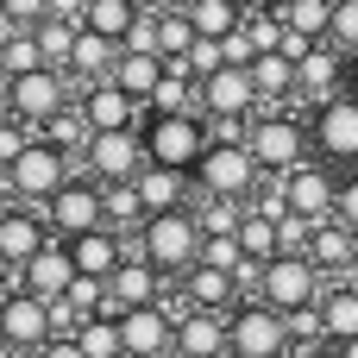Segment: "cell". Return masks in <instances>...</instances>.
<instances>
[{
	"label": "cell",
	"mask_w": 358,
	"mask_h": 358,
	"mask_svg": "<svg viewBox=\"0 0 358 358\" xmlns=\"http://www.w3.org/2000/svg\"><path fill=\"white\" fill-rule=\"evenodd\" d=\"M233 358H296V340H289V315H277L271 302H239L233 315Z\"/></svg>",
	"instance_id": "7"
},
{
	"label": "cell",
	"mask_w": 358,
	"mask_h": 358,
	"mask_svg": "<svg viewBox=\"0 0 358 358\" xmlns=\"http://www.w3.org/2000/svg\"><path fill=\"white\" fill-rule=\"evenodd\" d=\"M145 164H151V151H145V126H126V132H94V138H88L82 176H94L101 189H107V182H138Z\"/></svg>",
	"instance_id": "9"
},
{
	"label": "cell",
	"mask_w": 358,
	"mask_h": 358,
	"mask_svg": "<svg viewBox=\"0 0 358 358\" xmlns=\"http://www.w3.org/2000/svg\"><path fill=\"white\" fill-rule=\"evenodd\" d=\"M50 227H57V239H82V233H101L107 227V189L94 182V176H76L50 208Z\"/></svg>",
	"instance_id": "12"
},
{
	"label": "cell",
	"mask_w": 358,
	"mask_h": 358,
	"mask_svg": "<svg viewBox=\"0 0 358 358\" xmlns=\"http://www.w3.org/2000/svg\"><path fill=\"white\" fill-rule=\"evenodd\" d=\"M31 138H38V132H31L25 120H13V113H6V120H0V170H13V164L25 157V145H31Z\"/></svg>",
	"instance_id": "38"
},
{
	"label": "cell",
	"mask_w": 358,
	"mask_h": 358,
	"mask_svg": "<svg viewBox=\"0 0 358 358\" xmlns=\"http://www.w3.org/2000/svg\"><path fill=\"white\" fill-rule=\"evenodd\" d=\"M82 352L88 358H126V340H120V315H101V321H82Z\"/></svg>",
	"instance_id": "34"
},
{
	"label": "cell",
	"mask_w": 358,
	"mask_h": 358,
	"mask_svg": "<svg viewBox=\"0 0 358 358\" xmlns=\"http://www.w3.org/2000/svg\"><path fill=\"white\" fill-rule=\"evenodd\" d=\"M76 176H82V170H76V157H69V151H57L50 138H31V145H25V157L6 170V195H13V201H25V208H50Z\"/></svg>",
	"instance_id": "3"
},
{
	"label": "cell",
	"mask_w": 358,
	"mask_h": 358,
	"mask_svg": "<svg viewBox=\"0 0 358 358\" xmlns=\"http://www.w3.org/2000/svg\"><path fill=\"white\" fill-rule=\"evenodd\" d=\"M252 82H258V101H264V113H277V107H296V63H289L283 50L258 57V63H252Z\"/></svg>",
	"instance_id": "26"
},
{
	"label": "cell",
	"mask_w": 358,
	"mask_h": 358,
	"mask_svg": "<svg viewBox=\"0 0 358 358\" xmlns=\"http://www.w3.org/2000/svg\"><path fill=\"white\" fill-rule=\"evenodd\" d=\"M208 120L201 113H151L145 120V151H151V164L157 170H182V176H195V164L208 157Z\"/></svg>",
	"instance_id": "4"
},
{
	"label": "cell",
	"mask_w": 358,
	"mask_h": 358,
	"mask_svg": "<svg viewBox=\"0 0 358 358\" xmlns=\"http://www.w3.org/2000/svg\"><path fill=\"white\" fill-rule=\"evenodd\" d=\"M308 132H315V157H321V164H334V170H358V101H352V94L315 107Z\"/></svg>",
	"instance_id": "11"
},
{
	"label": "cell",
	"mask_w": 358,
	"mask_h": 358,
	"mask_svg": "<svg viewBox=\"0 0 358 358\" xmlns=\"http://www.w3.org/2000/svg\"><path fill=\"white\" fill-rule=\"evenodd\" d=\"M38 358H88V352H82V340H76V334H57V340H50Z\"/></svg>",
	"instance_id": "43"
},
{
	"label": "cell",
	"mask_w": 358,
	"mask_h": 358,
	"mask_svg": "<svg viewBox=\"0 0 358 358\" xmlns=\"http://www.w3.org/2000/svg\"><path fill=\"white\" fill-rule=\"evenodd\" d=\"M50 239H57L50 214H44V208H25V201H19V208L0 220V271H25V264H31V258H38Z\"/></svg>",
	"instance_id": "14"
},
{
	"label": "cell",
	"mask_w": 358,
	"mask_h": 358,
	"mask_svg": "<svg viewBox=\"0 0 358 358\" xmlns=\"http://www.w3.org/2000/svg\"><path fill=\"white\" fill-rule=\"evenodd\" d=\"M126 245H132V258H145L151 271H164L170 283H182V277L201 264L208 233H201L195 208H176V214H151V220H145V233H132Z\"/></svg>",
	"instance_id": "1"
},
{
	"label": "cell",
	"mask_w": 358,
	"mask_h": 358,
	"mask_svg": "<svg viewBox=\"0 0 358 358\" xmlns=\"http://www.w3.org/2000/svg\"><path fill=\"white\" fill-rule=\"evenodd\" d=\"M283 195H289V208L302 220H334V208H340V170L321 164V157H308L302 170L283 176Z\"/></svg>",
	"instance_id": "13"
},
{
	"label": "cell",
	"mask_w": 358,
	"mask_h": 358,
	"mask_svg": "<svg viewBox=\"0 0 358 358\" xmlns=\"http://www.w3.org/2000/svg\"><path fill=\"white\" fill-rule=\"evenodd\" d=\"M0 13H6L19 31H38V25L57 13V0H0Z\"/></svg>",
	"instance_id": "39"
},
{
	"label": "cell",
	"mask_w": 358,
	"mask_h": 358,
	"mask_svg": "<svg viewBox=\"0 0 358 358\" xmlns=\"http://www.w3.org/2000/svg\"><path fill=\"white\" fill-rule=\"evenodd\" d=\"M13 38H19V25H13V19H6V13H0V50H6V44H13Z\"/></svg>",
	"instance_id": "45"
},
{
	"label": "cell",
	"mask_w": 358,
	"mask_h": 358,
	"mask_svg": "<svg viewBox=\"0 0 358 358\" xmlns=\"http://www.w3.org/2000/svg\"><path fill=\"white\" fill-rule=\"evenodd\" d=\"M31 38H38V50H44V63H50V69H69V57H76V38H82V25H76V19H57V13H50V19H44V25L31 31Z\"/></svg>",
	"instance_id": "32"
},
{
	"label": "cell",
	"mask_w": 358,
	"mask_h": 358,
	"mask_svg": "<svg viewBox=\"0 0 358 358\" xmlns=\"http://www.w3.org/2000/svg\"><path fill=\"white\" fill-rule=\"evenodd\" d=\"M283 25L315 38V44H327L334 38V0H283Z\"/></svg>",
	"instance_id": "31"
},
{
	"label": "cell",
	"mask_w": 358,
	"mask_h": 358,
	"mask_svg": "<svg viewBox=\"0 0 358 358\" xmlns=\"http://www.w3.org/2000/svg\"><path fill=\"white\" fill-rule=\"evenodd\" d=\"M334 6H346V0H334Z\"/></svg>",
	"instance_id": "55"
},
{
	"label": "cell",
	"mask_w": 358,
	"mask_h": 358,
	"mask_svg": "<svg viewBox=\"0 0 358 358\" xmlns=\"http://www.w3.org/2000/svg\"><path fill=\"white\" fill-rule=\"evenodd\" d=\"M227 69V44H214V38H201L189 57H182V76H195V82H208V76H220Z\"/></svg>",
	"instance_id": "37"
},
{
	"label": "cell",
	"mask_w": 358,
	"mask_h": 358,
	"mask_svg": "<svg viewBox=\"0 0 358 358\" xmlns=\"http://www.w3.org/2000/svg\"><path fill=\"white\" fill-rule=\"evenodd\" d=\"M0 358H19V352H13V346H6V340H0Z\"/></svg>",
	"instance_id": "53"
},
{
	"label": "cell",
	"mask_w": 358,
	"mask_h": 358,
	"mask_svg": "<svg viewBox=\"0 0 358 358\" xmlns=\"http://www.w3.org/2000/svg\"><path fill=\"white\" fill-rule=\"evenodd\" d=\"M120 340H126V358H176V321L164 308H132L120 315Z\"/></svg>",
	"instance_id": "16"
},
{
	"label": "cell",
	"mask_w": 358,
	"mask_h": 358,
	"mask_svg": "<svg viewBox=\"0 0 358 358\" xmlns=\"http://www.w3.org/2000/svg\"><path fill=\"white\" fill-rule=\"evenodd\" d=\"M76 107V82L63 76V69H31V76H19L13 82V94H6V113L13 120H25L31 132H44L57 113H69Z\"/></svg>",
	"instance_id": "8"
},
{
	"label": "cell",
	"mask_w": 358,
	"mask_h": 358,
	"mask_svg": "<svg viewBox=\"0 0 358 358\" xmlns=\"http://www.w3.org/2000/svg\"><path fill=\"white\" fill-rule=\"evenodd\" d=\"M258 189H264V170L252 145H208V157L195 164V195L208 201H252Z\"/></svg>",
	"instance_id": "5"
},
{
	"label": "cell",
	"mask_w": 358,
	"mask_h": 358,
	"mask_svg": "<svg viewBox=\"0 0 358 358\" xmlns=\"http://www.w3.org/2000/svg\"><path fill=\"white\" fill-rule=\"evenodd\" d=\"M340 283H346V289H358V258H352V271H346V277H340Z\"/></svg>",
	"instance_id": "50"
},
{
	"label": "cell",
	"mask_w": 358,
	"mask_h": 358,
	"mask_svg": "<svg viewBox=\"0 0 358 358\" xmlns=\"http://www.w3.org/2000/svg\"><path fill=\"white\" fill-rule=\"evenodd\" d=\"M164 76H170V63L164 57H132V50H120V69H113V88H126L145 113H151V94L164 88Z\"/></svg>",
	"instance_id": "25"
},
{
	"label": "cell",
	"mask_w": 358,
	"mask_h": 358,
	"mask_svg": "<svg viewBox=\"0 0 358 358\" xmlns=\"http://www.w3.org/2000/svg\"><path fill=\"white\" fill-rule=\"evenodd\" d=\"M239 245H245V258H252V264H271V258H283V233H277V220H264V214H245V227H239Z\"/></svg>",
	"instance_id": "33"
},
{
	"label": "cell",
	"mask_w": 358,
	"mask_h": 358,
	"mask_svg": "<svg viewBox=\"0 0 358 358\" xmlns=\"http://www.w3.org/2000/svg\"><path fill=\"white\" fill-rule=\"evenodd\" d=\"M138 13H145L138 0H88V19L82 25L101 31V38H113V44H126V31L138 25Z\"/></svg>",
	"instance_id": "29"
},
{
	"label": "cell",
	"mask_w": 358,
	"mask_h": 358,
	"mask_svg": "<svg viewBox=\"0 0 358 358\" xmlns=\"http://www.w3.org/2000/svg\"><path fill=\"white\" fill-rule=\"evenodd\" d=\"M113 69H120V44L82 25V38H76V57H69V69H63V76H69L76 88H94V82H113Z\"/></svg>",
	"instance_id": "22"
},
{
	"label": "cell",
	"mask_w": 358,
	"mask_h": 358,
	"mask_svg": "<svg viewBox=\"0 0 358 358\" xmlns=\"http://www.w3.org/2000/svg\"><path fill=\"white\" fill-rule=\"evenodd\" d=\"M120 50H132V57H157V13H138V25L126 31Z\"/></svg>",
	"instance_id": "41"
},
{
	"label": "cell",
	"mask_w": 358,
	"mask_h": 358,
	"mask_svg": "<svg viewBox=\"0 0 358 358\" xmlns=\"http://www.w3.org/2000/svg\"><path fill=\"white\" fill-rule=\"evenodd\" d=\"M327 44H340L346 57H358V0L334 6V38H327Z\"/></svg>",
	"instance_id": "40"
},
{
	"label": "cell",
	"mask_w": 358,
	"mask_h": 358,
	"mask_svg": "<svg viewBox=\"0 0 358 358\" xmlns=\"http://www.w3.org/2000/svg\"><path fill=\"white\" fill-rule=\"evenodd\" d=\"M321 321H327V346H346V340H358V289L334 283V289L321 296Z\"/></svg>",
	"instance_id": "28"
},
{
	"label": "cell",
	"mask_w": 358,
	"mask_h": 358,
	"mask_svg": "<svg viewBox=\"0 0 358 358\" xmlns=\"http://www.w3.org/2000/svg\"><path fill=\"white\" fill-rule=\"evenodd\" d=\"M13 208H19V201H13V195H6V182H0V220H6Z\"/></svg>",
	"instance_id": "48"
},
{
	"label": "cell",
	"mask_w": 358,
	"mask_h": 358,
	"mask_svg": "<svg viewBox=\"0 0 358 358\" xmlns=\"http://www.w3.org/2000/svg\"><path fill=\"white\" fill-rule=\"evenodd\" d=\"M0 340L19 358H38L57 340V308H50L44 296H31V289H13V296L0 302Z\"/></svg>",
	"instance_id": "10"
},
{
	"label": "cell",
	"mask_w": 358,
	"mask_h": 358,
	"mask_svg": "<svg viewBox=\"0 0 358 358\" xmlns=\"http://www.w3.org/2000/svg\"><path fill=\"white\" fill-rule=\"evenodd\" d=\"M346 94H352V101H358V63H352V88H346Z\"/></svg>",
	"instance_id": "52"
},
{
	"label": "cell",
	"mask_w": 358,
	"mask_h": 358,
	"mask_svg": "<svg viewBox=\"0 0 358 358\" xmlns=\"http://www.w3.org/2000/svg\"><path fill=\"white\" fill-rule=\"evenodd\" d=\"M201 264H214V271H233V277H239L252 258H245L239 233H220V239H208V245H201Z\"/></svg>",
	"instance_id": "35"
},
{
	"label": "cell",
	"mask_w": 358,
	"mask_h": 358,
	"mask_svg": "<svg viewBox=\"0 0 358 358\" xmlns=\"http://www.w3.org/2000/svg\"><path fill=\"white\" fill-rule=\"evenodd\" d=\"M195 44H201V31H195V19H189L182 6H176V13H157V57H164V63H182Z\"/></svg>",
	"instance_id": "30"
},
{
	"label": "cell",
	"mask_w": 358,
	"mask_h": 358,
	"mask_svg": "<svg viewBox=\"0 0 358 358\" xmlns=\"http://www.w3.org/2000/svg\"><path fill=\"white\" fill-rule=\"evenodd\" d=\"M0 57H6V69H13V82H19V76H31V69H50V63H44V50H38V38H31V31H19V38H13V44H6V50H0Z\"/></svg>",
	"instance_id": "36"
},
{
	"label": "cell",
	"mask_w": 358,
	"mask_h": 358,
	"mask_svg": "<svg viewBox=\"0 0 358 358\" xmlns=\"http://www.w3.org/2000/svg\"><path fill=\"white\" fill-rule=\"evenodd\" d=\"M352 258H358V233L346 220H321L315 239H308V264H315L327 283H340V277L352 271Z\"/></svg>",
	"instance_id": "21"
},
{
	"label": "cell",
	"mask_w": 358,
	"mask_h": 358,
	"mask_svg": "<svg viewBox=\"0 0 358 358\" xmlns=\"http://www.w3.org/2000/svg\"><path fill=\"white\" fill-rule=\"evenodd\" d=\"M302 358H346L340 346H321V352H302Z\"/></svg>",
	"instance_id": "49"
},
{
	"label": "cell",
	"mask_w": 358,
	"mask_h": 358,
	"mask_svg": "<svg viewBox=\"0 0 358 358\" xmlns=\"http://www.w3.org/2000/svg\"><path fill=\"white\" fill-rule=\"evenodd\" d=\"M164 289H170L164 271H151L145 258H126V264L113 271V283H107V302H113V315H132V308H157Z\"/></svg>",
	"instance_id": "18"
},
{
	"label": "cell",
	"mask_w": 358,
	"mask_h": 358,
	"mask_svg": "<svg viewBox=\"0 0 358 358\" xmlns=\"http://www.w3.org/2000/svg\"><path fill=\"white\" fill-rule=\"evenodd\" d=\"M340 352H346V358H358V340H346V346H340Z\"/></svg>",
	"instance_id": "51"
},
{
	"label": "cell",
	"mask_w": 358,
	"mask_h": 358,
	"mask_svg": "<svg viewBox=\"0 0 358 358\" xmlns=\"http://www.w3.org/2000/svg\"><path fill=\"white\" fill-rule=\"evenodd\" d=\"M334 283L308 264V258H271L264 277H258V302H271L277 315H302V308H321Z\"/></svg>",
	"instance_id": "6"
},
{
	"label": "cell",
	"mask_w": 358,
	"mask_h": 358,
	"mask_svg": "<svg viewBox=\"0 0 358 358\" xmlns=\"http://www.w3.org/2000/svg\"><path fill=\"white\" fill-rule=\"evenodd\" d=\"M182 13H189L195 31L214 38V44H227V38L245 25V6H239V0H182Z\"/></svg>",
	"instance_id": "27"
},
{
	"label": "cell",
	"mask_w": 358,
	"mask_h": 358,
	"mask_svg": "<svg viewBox=\"0 0 358 358\" xmlns=\"http://www.w3.org/2000/svg\"><path fill=\"white\" fill-rule=\"evenodd\" d=\"M138 6H145V13H176L182 0H138Z\"/></svg>",
	"instance_id": "47"
},
{
	"label": "cell",
	"mask_w": 358,
	"mask_h": 358,
	"mask_svg": "<svg viewBox=\"0 0 358 358\" xmlns=\"http://www.w3.org/2000/svg\"><path fill=\"white\" fill-rule=\"evenodd\" d=\"M132 189H138L145 214H176V208H195V176H182V170H157V164H145V176H138Z\"/></svg>",
	"instance_id": "23"
},
{
	"label": "cell",
	"mask_w": 358,
	"mask_h": 358,
	"mask_svg": "<svg viewBox=\"0 0 358 358\" xmlns=\"http://www.w3.org/2000/svg\"><path fill=\"white\" fill-rule=\"evenodd\" d=\"M176 358H233V321L227 315H189L176 327Z\"/></svg>",
	"instance_id": "24"
},
{
	"label": "cell",
	"mask_w": 358,
	"mask_h": 358,
	"mask_svg": "<svg viewBox=\"0 0 358 358\" xmlns=\"http://www.w3.org/2000/svg\"><path fill=\"white\" fill-rule=\"evenodd\" d=\"M76 277H82V271H76V258H69V239H50V245L19 271V283H25L31 296H44V302H63Z\"/></svg>",
	"instance_id": "19"
},
{
	"label": "cell",
	"mask_w": 358,
	"mask_h": 358,
	"mask_svg": "<svg viewBox=\"0 0 358 358\" xmlns=\"http://www.w3.org/2000/svg\"><path fill=\"white\" fill-rule=\"evenodd\" d=\"M0 120H6V107H0Z\"/></svg>",
	"instance_id": "54"
},
{
	"label": "cell",
	"mask_w": 358,
	"mask_h": 358,
	"mask_svg": "<svg viewBox=\"0 0 358 358\" xmlns=\"http://www.w3.org/2000/svg\"><path fill=\"white\" fill-rule=\"evenodd\" d=\"M76 107L88 113V126H94V132H126V126H145V120H151V113H145L126 88H113V82L82 88V94H76Z\"/></svg>",
	"instance_id": "17"
},
{
	"label": "cell",
	"mask_w": 358,
	"mask_h": 358,
	"mask_svg": "<svg viewBox=\"0 0 358 358\" xmlns=\"http://www.w3.org/2000/svg\"><path fill=\"white\" fill-rule=\"evenodd\" d=\"M69 258H76V271H82V277H94V283H113V271L132 258V245H126V233L101 227V233H82V239H69Z\"/></svg>",
	"instance_id": "20"
},
{
	"label": "cell",
	"mask_w": 358,
	"mask_h": 358,
	"mask_svg": "<svg viewBox=\"0 0 358 358\" xmlns=\"http://www.w3.org/2000/svg\"><path fill=\"white\" fill-rule=\"evenodd\" d=\"M201 113L208 120H258L264 113V101H258V82H252V69H220V76H208L201 82Z\"/></svg>",
	"instance_id": "15"
},
{
	"label": "cell",
	"mask_w": 358,
	"mask_h": 358,
	"mask_svg": "<svg viewBox=\"0 0 358 358\" xmlns=\"http://www.w3.org/2000/svg\"><path fill=\"white\" fill-rule=\"evenodd\" d=\"M6 94H13V69H6V57H0V107H6Z\"/></svg>",
	"instance_id": "46"
},
{
	"label": "cell",
	"mask_w": 358,
	"mask_h": 358,
	"mask_svg": "<svg viewBox=\"0 0 358 358\" xmlns=\"http://www.w3.org/2000/svg\"><path fill=\"white\" fill-rule=\"evenodd\" d=\"M245 13H283V0H239Z\"/></svg>",
	"instance_id": "44"
},
{
	"label": "cell",
	"mask_w": 358,
	"mask_h": 358,
	"mask_svg": "<svg viewBox=\"0 0 358 358\" xmlns=\"http://www.w3.org/2000/svg\"><path fill=\"white\" fill-rule=\"evenodd\" d=\"M245 145H252V157H258V170H264V176H289V170H302V164L315 157V132H308L302 107L258 113Z\"/></svg>",
	"instance_id": "2"
},
{
	"label": "cell",
	"mask_w": 358,
	"mask_h": 358,
	"mask_svg": "<svg viewBox=\"0 0 358 358\" xmlns=\"http://www.w3.org/2000/svg\"><path fill=\"white\" fill-rule=\"evenodd\" d=\"M334 220H346V227L358 233V170L340 176V208H334Z\"/></svg>",
	"instance_id": "42"
}]
</instances>
